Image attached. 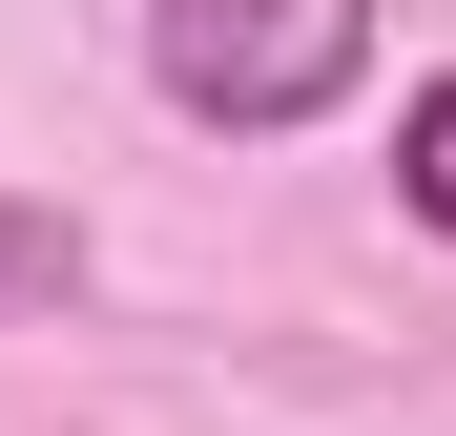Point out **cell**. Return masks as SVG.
I'll return each instance as SVG.
<instances>
[{"instance_id":"obj_1","label":"cell","mask_w":456,"mask_h":436,"mask_svg":"<svg viewBox=\"0 0 456 436\" xmlns=\"http://www.w3.org/2000/svg\"><path fill=\"white\" fill-rule=\"evenodd\" d=\"M145 84L208 145H290L373 84V0H145Z\"/></svg>"},{"instance_id":"obj_2","label":"cell","mask_w":456,"mask_h":436,"mask_svg":"<svg viewBox=\"0 0 456 436\" xmlns=\"http://www.w3.org/2000/svg\"><path fill=\"white\" fill-rule=\"evenodd\" d=\"M62 291H84V208H62V187H0V333L62 312Z\"/></svg>"},{"instance_id":"obj_3","label":"cell","mask_w":456,"mask_h":436,"mask_svg":"<svg viewBox=\"0 0 456 436\" xmlns=\"http://www.w3.org/2000/svg\"><path fill=\"white\" fill-rule=\"evenodd\" d=\"M395 208H415V229L456 250V62H436V84L395 104Z\"/></svg>"}]
</instances>
